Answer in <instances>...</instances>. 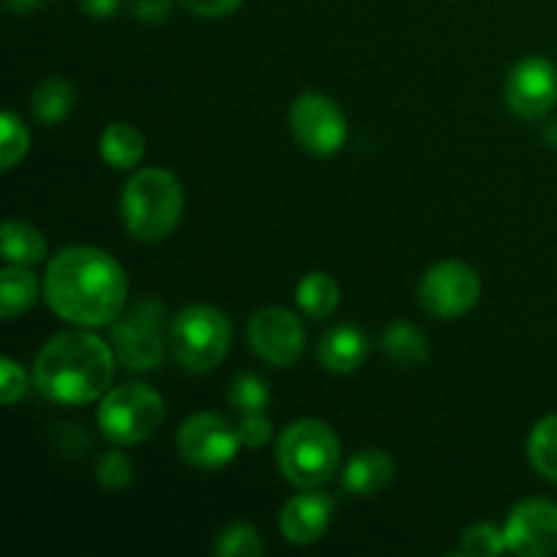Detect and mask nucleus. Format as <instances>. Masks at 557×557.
Listing matches in <instances>:
<instances>
[{"instance_id": "cd10ccee", "label": "nucleus", "mask_w": 557, "mask_h": 557, "mask_svg": "<svg viewBox=\"0 0 557 557\" xmlns=\"http://www.w3.org/2000/svg\"><path fill=\"white\" fill-rule=\"evenodd\" d=\"M96 479L103 490H125L134 482V462L125 451L112 449L98 460Z\"/></svg>"}, {"instance_id": "20e7f679", "label": "nucleus", "mask_w": 557, "mask_h": 557, "mask_svg": "<svg viewBox=\"0 0 557 557\" xmlns=\"http://www.w3.org/2000/svg\"><path fill=\"white\" fill-rule=\"evenodd\" d=\"M277 468L294 487L310 490L330 482L341 468V438L319 419L292 422L277 438Z\"/></svg>"}, {"instance_id": "c756f323", "label": "nucleus", "mask_w": 557, "mask_h": 557, "mask_svg": "<svg viewBox=\"0 0 557 557\" xmlns=\"http://www.w3.org/2000/svg\"><path fill=\"white\" fill-rule=\"evenodd\" d=\"M239 438H243V446L248 449H261V446L270 444L272 438V422L267 419V413H243V422L237 424Z\"/></svg>"}, {"instance_id": "9b49d317", "label": "nucleus", "mask_w": 557, "mask_h": 557, "mask_svg": "<svg viewBox=\"0 0 557 557\" xmlns=\"http://www.w3.org/2000/svg\"><path fill=\"white\" fill-rule=\"evenodd\" d=\"M506 103L520 120H544L557 103V69L542 54L522 58L506 79Z\"/></svg>"}, {"instance_id": "6ab92c4d", "label": "nucleus", "mask_w": 557, "mask_h": 557, "mask_svg": "<svg viewBox=\"0 0 557 557\" xmlns=\"http://www.w3.org/2000/svg\"><path fill=\"white\" fill-rule=\"evenodd\" d=\"M381 348L400 368H413V364H424L430 359L428 337L408 321H392L381 335Z\"/></svg>"}, {"instance_id": "bb28decb", "label": "nucleus", "mask_w": 557, "mask_h": 557, "mask_svg": "<svg viewBox=\"0 0 557 557\" xmlns=\"http://www.w3.org/2000/svg\"><path fill=\"white\" fill-rule=\"evenodd\" d=\"M462 553L471 557H495L509 553L506 533L495 528L493 522H476V525L462 533Z\"/></svg>"}, {"instance_id": "39448f33", "label": "nucleus", "mask_w": 557, "mask_h": 557, "mask_svg": "<svg viewBox=\"0 0 557 557\" xmlns=\"http://www.w3.org/2000/svg\"><path fill=\"white\" fill-rule=\"evenodd\" d=\"M166 308L158 297L134 299L112 321L109 346H112L117 362L136 373L161 368L163 357H166Z\"/></svg>"}, {"instance_id": "423d86ee", "label": "nucleus", "mask_w": 557, "mask_h": 557, "mask_svg": "<svg viewBox=\"0 0 557 557\" xmlns=\"http://www.w3.org/2000/svg\"><path fill=\"white\" fill-rule=\"evenodd\" d=\"M169 346L180 368L210 373L232 348V321L212 305H188L169 324Z\"/></svg>"}, {"instance_id": "4468645a", "label": "nucleus", "mask_w": 557, "mask_h": 557, "mask_svg": "<svg viewBox=\"0 0 557 557\" xmlns=\"http://www.w3.org/2000/svg\"><path fill=\"white\" fill-rule=\"evenodd\" d=\"M332 511H335V500L326 493H319V487H310L305 493L294 495L286 506L281 509V533L286 542L297 544V547H310V544L321 542L332 522Z\"/></svg>"}, {"instance_id": "7ed1b4c3", "label": "nucleus", "mask_w": 557, "mask_h": 557, "mask_svg": "<svg viewBox=\"0 0 557 557\" xmlns=\"http://www.w3.org/2000/svg\"><path fill=\"white\" fill-rule=\"evenodd\" d=\"M185 210V194L180 180L166 169H139L131 174L120 196V215L125 232L139 243H161Z\"/></svg>"}, {"instance_id": "2eb2a0df", "label": "nucleus", "mask_w": 557, "mask_h": 557, "mask_svg": "<svg viewBox=\"0 0 557 557\" xmlns=\"http://www.w3.org/2000/svg\"><path fill=\"white\" fill-rule=\"evenodd\" d=\"M368 351V337L354 324L332 326L319 341V362L330 373H354V370H359L364 364Z\"/></svg>"}, {"instance_id": "f03ea898", "label": "nucleus", "mask_w": 557, "mask_h": 557, "mask_svg": "<svg viewBox=\"0 0 557 557\" xmlns=\"http://www.w3.org/2000/svg\"><path fill=\"white\" fill-rule=\"evenodd\" d=\"M112 346L87 330L54 335L33 362V384L58 406H87L109 392L114 379Z\"/></svg>"}, {"instance_id": "a211bd4d", "label": "nucleus", "mask_w": 557, "mask_h": 557, "mask_svg": "<svg viewBox=\"0 0 557 557\" xmlns=\"http://www.w3.org/2000/svg\"><path fill=\"white\" fill-rule=\"evenodd\" d=\"M38 297H41V283L27 267L11 264L0 272V315L3 319L27 313L36 308Z\"/></svg>"}, {"instance_id": "ddd939ff", "label": "nucleus", "mask_w": 557, "mask_h": 557, "mask_svg": "<svg viewBox=\"0 0 557 557\" xmlns=\"http://www.w3.org/2000/svg\"><path fill=\"white\" fill-rule=\"evenodd\" d=\"M506 547L517 557H549L557 553V504L528 498L506 517Z\"/></svg>"}, {"instance_id": "a878e982", "label": "nucleus", "mask_w": 557, "mask_h": 557, "mask_svg": "<svg viewBox=\"0 0 557 557\" xmlns=\"http://www.w3.org/2000/svg\"><path fill=\"white\" fill-rule=\"evenodd\" d=\"M0 128H3V145H0L3 161H0V166H3V172H11L30 150V134L14 112L0 114Z\"/></svg>"}, {"instance_id": "c85d7f7f", "label": "nucleus", "mask_w": 557, "mask_h": 557, "mask_svg": "<svg viewBox=\"0 0 557 557\" xmlns=\"http://www.w3.org/2000/svg\"><path fill=\"white\" fill-rule=\"evenodd\" d=\"M25 392H27L25 370H22L11 357H3V362H0V400H3V406H14Z\"/></svg>"}, {"instance_id": "aec40b11", "label": "nucleus", "mask_w": 557, "mask_h": 557, "mask_svg": "<svg viewBox=\"0 0 557 557\" xmlns=\"http://www.w3.org/2000/svg\"><path fill=\"white\" fill-rule=\"evenodd\" d=\"M3 259L16 267H36L47 259V239L36 226L25 221L3 223Z\"/></svg>"}, {"instance_id": "f3484780", "label": "nucleus", "mask_w": 557, "mask_h": 557, "mask_svg": "<svg viewBox=\"0 0 557 557\" xmlns=\"http://www.w3.org/2000/svg\"><path fill=\"white\" fill-rule=\"evenodd\" d=\"M147 141L136 125L131 123H109L101 131V139H98V152H101L103 163L120 172H128V169L139 166L141 158H145Z\"/></svg>"}, {"instance_id": "6e6552de", "label": "nucleus", "mask_w": 557, "mask_h": 557, "mask_svg": "<svg viewBox=\"0 0 557 557\" xmlns=\"http://www.w3.org/2000/svg\"><path fill=\"white\" fill-rule=\"evenodd\" d=\"M482 297V277L466 261L446 259L424 272L419 283V299L430 315L441 321L462 319Z\"/></svg>"}, {"instance_id": "0eeeda50", "label": "nucleus", "mask_w": 557, "mask_h": 557, "mask_svg": "<svg viewBox=\"0 0 557 557\" xmlns=\"http://www.w3.org/2000/svg\"><path fill=\"white\" fill-rule=\"evenodd\" d=\"M98 428L112 444H145L166 419L163 397L147 384H120L98 400Z\"/></svg>"}, {"instance_id": "7c9ffc66", "label": "nucleus", "mask_w": 557, "mask_h": 557, "mask_svg": "<svg viewBox=\"0 0 557 557\" xmlns=\"http://www.w3.org/2000/svg\"><path fill=\"white\" fill-rule=\"evenodd\" d=\"M190 14L207 16V20H215V16H228L232 11H237L243 5V0H180Z\"/></svg>"}, {"instance_id": "4be33fe9", "label": "nucleus", "mask_w": 557, "mask_h": 557, "mask_svg": "<svg viewBox=\"0 0 557 557\" xmlns=\"http://www.w3.org/2000/svg\"><path fill=\"white\" fill-rule=\"evenodd\" d=\"M33 117L44 125H58L74 109V87L63 79V76H47L38 82L36 90L30 96Z\"/></svg>"}, {"instance_id": "dca6fc26", "label": "nucleus", "mask_w": 557, "mask_h": 557, "mask_svg": "<svg viewBox=\"0 0 557 557\" xmlns=\"http://www.w3.org/2000/svg\"><path fill=\"white\" fill-rule=\"evenodd\" d=\"M395 479V462L381 449H362L343 468V487L357 498L384 493Z\"/></svg>"}, {"instance_id": "f8f14e48", "label": "nucleus", "mask_w": 557, "mask_h": 557, "mask_svg": "<svg viewBox=\"0 0 557 557\" xmlns=\"http://www.w3.org/2000/svg\"><path fill=\"white\" fill-rule=\"evenodd\" d=\"M248 341L264 362L275 368H292L305 354L308 335H305L302 321L292 310L264 308L250 315Z\"/></svg>"}, {"instance_id": "412c9836", "label": "nucleus", "mask_w": 557, "mask_h": 557, "mask_svg": "<svg viewBox=\"0 0 557 557\" xmlns=\"http://www.w3.org/2000/svg\"><path fill=\"white\" fill-rule=\"evenodd\" d=\"M294 297H297V308L302 310L308 319L324 321L330 319L337 310V305H341V286H337L335 277L326 275V272H310V275H305L302 281H299Z\"/></svg>"}, {"instance_id": "473e14b6", "label": "nucleus", "mask_w": 557, "mask_h": 557, "mask_svg": "<svg viewBox=\"0 0 557 557\" xmlns=\"http://www.w3.org/2000/svg\"><path fill=\"white\" fill-rule=\"evenodd\" d=\"M79 9L92 20H109L117 14L120 0H79Z\"/></svg>"}, {"instance_id": "72a5a7b5", "label": "nucleus", "mask_w": 557, "mask_h": 557, "mask_svg": "<svg viewBox=\"0 0 557 557\" xmlns=\"http://www.w3.org/2000/svg\"><path fill=\"white\" fill-rule=\"evenodd\" d=\"M3 3H5V9L14 11V14H30V11L41 9L47 0H3Z\"/></svg>"}, {"instance_id": "2f4dec72", "label": "nucleus", "mask_w": 557, "mask_h": 557, "mask_svg": "<svg viewBox=\"0 0 557 557\" xmlns=\"http://www.w3.org/2000/svg\"><path fill=\"white\" fill-rule=\"evenodd\" d=\"M172 11V0H136L134 14L139 22H147V25H158L163 22Z\"/></svg>"}, {"instance_id": "f257e3e1", "label": "nucleus", "mask_w": 557, "mask_h": 557, "mask_svg": "<svg viewBox=\"0 0 557 557\" xmlns=\"http://www.w3.org/2000/svg\"><path fill=\"white\" fill-rule=\"evenodd\" d=\"M44 297L60 321L82 330H98L112 326L128 305V277L107 250L71 245L49 259Z\"/></svg>"}, {"instance_id": "f704fd0d", "label": "nucleus", "mask_w": 557, "mask_h": 557, "mask_svg": "<svg viewBox=\"0 0 557 557\" xmlns=\"http://www.w3.org/2000/svg\"><path fill=\"white\" fill-rule=\"evenodd\" d=\"M542 136H544V141H547V145L553 147V150H557V117L547 120V123H544Z\"/></svg>"}, {"instance_id": "9d476101", "label": "nucleus", "mask_w": 557, "mask_h": 557, "mask_svg": "<svg viewBox=\"0 0 557 557\" xmlns=\"http://www.w3.org/2000/svg\"><path fill=\"white\" fill-rule=\"evenodd\" d=\"M288 125L302 150L313 156H335L348 139V123L343 109L321 92H305L292 103Z\"/></svg>"}, {"instance_id": "1a4fd4ad", "label": "nucleus", "mask_w": 557, "mask_h": 557, "mask_svg": "<svg viewBox=\"0 0 557 557\" xmlns=\"http://www.w3.org/2000/svg\"><path fill=\"white\" fill-rule=\"evenodd\" d=\"M243 438L226 417L212 411L194 413L177 430V449L188 466L199 471H218L237 457Z\"/></svg>"}, {"instance_id": "5701e85b", "label": "nucleus", "mask_w": 557, "mask_h": 557, "mask_svg": "<svg viewBox=\"0 0 557 557\" xmlns=\"http://www.w3.org/2000/svg\"><path fill=\"white\" fill-rule=\"evenodd\" d=\"M528 460L539 476L557 482V413H549L528 435Z\"/></svg>"}, {"instance_id": "b1692460", "label": "nucleus", "mask_w": 557, "mask_h": 557, "mask_svg": "<svg viewBox=\"0 0 557 557\" xmlns=\"http://www.w3.org/2000/svg\"><path fill=\"white\" fill-rule=\"evenodd\" d=\"M212 553L221 557H256L264 553V542H261L259 531L253 525H248V522H234L226 531H221Z\"/></svg>"}, {"instance_id": "393cba45", "label": "nucleus", "mask_w": 557, "mask_h": 557, "mask_svg": "<svg viewBox=\"0 0 557 557\" xmlns=\"http://www.w3.org/2000/svg\"><path fill=\"white\" fill-rule=\"evenodd\" d=\"M228 403L239 413H261L270 406V389H267L264 379L253 373H243L234 379L232 389H228Z\"/></svg>"}]
</instances>
